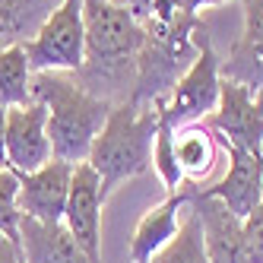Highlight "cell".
I'll return each instance as SVG.
<instances>
[{
  "label": "cell",
  "mask_w": 263,
  "mask_h": 263,
  "mask_svg": "<svg viewBox=\"0 0 263 263\" xmlns=\"http://www.w3.org/2000/svg\"><path fill=\"white\" fill-rule=\"evenodd\" d=\"M0 168L7 165V108H0Z\"/></svg>",
  "instance_id": "23"
},
{
  "label": "cell",
  "mask_w": 263,
  "mask_h": 263,
  "mask_svg": "<svg viewBox=\"0 0 263 263\" xmlns=\"http://www.w3.org/2000/svg\"><path fill=\"white\" fill-rule=\"evenodd\" d=\"M102 210H105V197H102L99 175L92 172L89 162L73 165L70 197H67V210L61 222L89 254L92 263H102Z\"/></svg>",
  "instance_id": "7"
},
{
  "label": "cell",
  "mask_w": 263,
  "mask_h": 263,
  "mask_svg": "<svg viewBox=\"0 0 263 263\" xmlns=\"http://www.w3.org/2000/svg\"><path fill=\"white\" fill-rule=\"evenodd\" d=\"M73 165L51 159L39 172L20 175V213L39 222H61L70 197Z\"/></svg>",
  "instance_id": "11"
},
{
  "label": "cell",
  "mask_w": 263,
  "mask_h": 263,
  "mask_svg": "<svg viewBox=\"0 0 263 263\" xmlns=\"http://www.w3.org/2000/svg\"><path fill=\"white\" fill-rule=\"evenodd\" d=\"M0 263H23V251H20V241L7 238L0 232Z\"/></svg>",
  "instance_id": "21"
},
{
  "label": "cell",
  "mask_w": 263,
  "mask_h": 263,
  "mask_svg": "<svg viewBox=\"0 0 263 263\" xmlns=\"http://www.w3.org/2000/svg\"><path fill=\"white\" fill-rule=\"evenodd\" d=\"M219 137L213 134L203 121L187 124L175 130V159L184 175V184H197L213 175V168L219 162Z\"/></svg>",
  "instance_id": "15"
},
{
  "label": "cell",
  "mask_w": 263,
  "mask_h": 263,
  "mask_svg": "<svg viewBox=\"0 0 263 263\" xmlns=\"http://www.w3.org/2000/svg\"><path fill=\"white\" fill-rule=\"evenodd\" d=\"M54 159L48 140V111L42 102L7 108V165L16 175L39 172Z\"/></svg>",
  "instance_id": "8"
},
{
  "label": "cell",
  "mask_w": 263,
  "mask_h": 263,
  "mask_svg": "<svg viewBox=\"0 0 263 263\" xmlns=\"http://www.w3.org/2000/svg\"><path fill=\"white\" fill-rule=\"evenodd\" d=\"M35 70L29 67L23 42L7 45L0 51V108H20L32 102Z\"/></svg>",
  "instance_id": "16"
},
{
  "label": "cell",
  "mask_w": 263,
  "mask_h": 263,
  "mask_svg": "<svg viewBox=\"0 0 263 263\" xmlns=\"http://www.w3.org/2000/svg\"><path fill=\"white\" fill-rule=\"evenodd\" d=\"M187 191H191V206L197 210L200 225H203L210 263H251L241 219H235L216 197H206L197 184H187Z\"/></svg>",
  "instance_id": "10"
},
{
  "label": "cell",
  "mask_w": 263,
  "mask_h": 263,
  "mask_svg": "<svg viewBox=\"0 0 263 263\" xmlns=\"http://www.w3.org/2000/svg\"><path fill=\"white\" fill-rule=\"evenodd\" d=\"M32 102H42L48 111V140L54 159L80 165L89 159V149L102 134L115 102L89 92L77 73H35Z\"/></svg>",
  "instance_id": "2"
},
{
  "label": "cell",
  "mask_w": 263,
  "mask_h": 263,
  "mask_svg": "<svg viewBox=\"0 0 263 263\" xmlns=\"http://www.w3.org/2000/svg\"><path fill=\"white\" fill-rule=\"evenodd\" d=\"M241 20L238 42L222 61V77L257 92L263 89V0H241Z\"/></svg>",
  "instance_id": "12"
},
{
  "label": "cell",
  "mask_w": 263,
  "mask_h": 263,
  "mask_svg": "<svg viewBox=\"0 0 263 263\" xmlns=\"http://www.w3.org/2000/svg\"><path fill=\"white\" fill-rule=\"evenodd\" d=\"M175 4L184 16H197L203 7H219V4H229V0H175Z\"/></svg>",
  "instance_id": "22"
},
{
  "label": "cell",
  "mask_w": 263,
  "mask_h": 263,
  "mask_svg": "<svg viewBox=\"0 0 263 263\" xmlns=\"http://www.w3.org/2000/svg\"><path fill=\"white\" fill-rule=\"evenodd\" d=\"M229 168L213 187H200L206 197H216L235 219H248L263 200V153H248L238 146H222Z\"/></svg>",
  "instance_id": "9"
},
{
  "label": "cell",
  "mask_w": 263,
  "mask_h": 263,
  "mask_svg": "<svg viewBox=\"0 0 263 263\" xmlns=\"http://www.w3.org/2000/svg\"><path fill=\"white\" fill-rule=\"evenodd\" d=\"M159 130V105L118 102L89 149V165L102 181V197H108L130 178L153 165V143Z\"/></svg>",
  "instance_id": "3"
},
{
  "label": "cell",
  "mask_w": 263,
  "mask_h": 263,
  "mask_svg": "<svg viewBox=\"0 0 263 263\" xmlns=\"http://www.w3.org/2000/svg\"><path fill=\"white\" fill-rule=\"evenodd\" d=\"M219 137L222 146H238L248 153H263V105L257 92L241 86L235 80H225L219 86V105L203 121Z\"/></svg>",
  "instance_id": "6"
},
{
  "label": "cell",
  "mask_w": 263,
  "mask_h": 263,
  "mask_svg": "<svg viewBox=\"0 0 263 263\" xmlns=\"http://www.w3.org/2000/svg\"><path fill=\"white\" fill-rule=\"evenodd\" d=\"M153 168H156V175L165 184L168 194H178L184 187V175H181L178 159H175V127H168L162 118H159L156 143H153Z\"/></svg>",
  "instance_id": "18"
},
{
  "label": "cell",
  "mask_w": 263,
  "mask_h": 263,
  "mask_svg": "<svg viewBox=\"0 0 263 263\" xmlns=\"http://www.w3.org/2000/svg\"><path fill=\"white\" fill-rule=\"evenodd\" d=\"M187 200H191V191L187 184L178 194H168L159 206H153L134 229V238H130V263H149L168 241L175 238L178 225H181V213L187 210Z\"/></svg>",
  "instance_id": "14"
},
{
  "label": "cell",
  "mask_w": 263,
  "mask_h": 263,
  "mask_svg": "<svg viewBox=\"0 0 263 263\" xmlns=\"http://www.w3.org/2000/svg\"><path fill=\"white\" fill-rule=\"evenodd\" d=\"M29 67L35 73H77L86 61V26H83V0H61L39 32L23 42Z\"/></svg>",
  "instance_id": "4"
},
{
  "label": "cell",
  "mask_w": 263,
  "mask_h": 263,
  "mask_svg": "<svg viewBox=\"0 0 263 263\" xmlns=\"http://www.w3.org/2000/svg\"><path fill=\"white\" fill-rule=\"evenodd\" d=\"M257 99H260V105H263V89H257Z\"/></svg>",
  "instance_id": "24"
},
{
  "label": "cell",
  "mask_w": 263,
  "mask_h": 263,
  "mask_svg": "<svg viewBox=\"0 0 263 263\" xmlns=\"http://www.w3.org/2000/svg\"><path fill=\"white\" fill-rule=\"evenodd\" d=\"M244 229V244H248L251 263H263V200L257 203V210L241 222Z\"/></svg>",
  "instance_id": "20"
},
{
  "label": "cell",
  "mask_w": 263,
  "mask_h": 263,
  "mask_svg": "<svg viewBox=\"0 0 263 263\" xmlns=\"http://www.w3.org/2000/svg\"><path fill=\"white\" fill-rule=\"evenodd\" d=\"M86 61L77 80L108 102H127L137 80V61L146 45V29L115 0H83Z\"/></svg>",
  "instance_id": "1"
},
{
  "label": "cell",
  "mask_w": 263,
  "mask_h": 263,
  "mask_svg": "<svg viewBox=\"0 0 263 263\" xmlns=\"http://www.w3.org/2000/svg\"><path fill=\"white\" fill-rule=\"evenodd\" d=\"M219 86H222V61L213 51L210 39H203L194 64L181 73V80L159 105V118L175 130L206 121L219 105Z\"/></svg>",
  "instance_id": "5"
},
{
  "label": "cell",
  "mask_w": 263,
  "mask_h": 263,
  "mask_svg": "<svg viewBox=\"0 0 263 263\" xmlns=\"http://www.w3.org/2000/svg\"><path fill=\"white\" fill-rule=\"evenodd\" d=\"M20 175L13 168H0V232L20 241Z\"/></svg>",
  "instance_id": "19"
},
{
  "label": "cell",
  "mask_w": 263,
  "mask_h": 263,
  "mask_svg": "<svg viewBox=\"0 0 263 263\" xmlns=\"http://www.w3.org/2000/svg\"><path fill=\"white\" fill-rule=\"evenodd\" d=\"M20 251L23 263H92L64 222H39L32 216L20 219Z\"/></svg>",
  "instance_id": "13"
},
{
  "label": "cell",
  "mask_w": 263,
  "mask_h": 263,
  "mask_svg": "<svg viewBox=\"0 0 263 263\" xmlns=\"http://www.w3.org/2000/svg\"><path fill=\"white\" fill-rule=\"evenodd\" d=\"M149 263H210V257H206V241H203V225H200V216L191 206V200H187V210H184V219L178 225L175 238Z\"/></svg>",
  "instance_id": "17"
}]
</instances>
